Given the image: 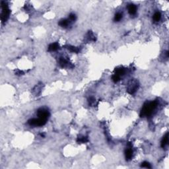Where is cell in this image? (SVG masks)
I'll return each mask as SVG.
<instances>
[{
	"instance_id": "1",
	"label": "cell",
	"mask_w": 169,
	"mask_h": 169,
	"mask_svg": "<svg viewBox=\"0 0 169 169\" xmlns=\"http://www.w3.org/2000/svg\"><path fill=\"white\" fill-rule=\"evenodd\" d=\"M157 102L156 101L146 102L141 109L140 116L141 117H149L150 116H151L155 109L157 108Z\"/></svg>"
},
{
	"instance_id": "2",
	"label": "cell",
	"mask_w": 169,
	"mask_h": 169,
	"mask_svg": "<svg viewBox=\"0 0 169 169\" xmlns=\"http://www.w3.org/2000/svg\"><path fill=\"white\" fill-rule=\"evenodd\" d=\"M1 20L3 23H4L8 19L9 16V9L8 7V5L5 1H1Z\"/></svg>"
},
{
	"instance_id": "3",
	"label": "cell",
	"mask_w": 169,
	"mask_h": 169,
	"mask_svg": "<svg viewBox=\"0 0 169 169\" xmlns=\"http://www.w3.org/2000/svg\"><path fill=\"white\" fill-rule=\"evenodd\" d=\"M138 87H139L138 81L137 80H135V79H133V80L130 81V83H129L127 91L129 94L133 95L136 92Z\"/></svg>"
},
{
	"instance_id": "4",
	"label": "cell",
	"mask_w": 169,
	"mask_h": 169,
	"mask_svg": "<svg viewBox=\"0 0 169 169\" xmlns=\"http://www.w3.org/2000/svg\"><path fill=\"white\" fill-rule=\"evenodd\" d=\"M47 120L42 119V118H33L29 120L28 121V124L31 126H42L45 125Z\"/></svg>"
},
{
	"instance_id": "5",
	"label": "cell",
	"mask_w": 169,
	"mask_h": 169,
	"mask_svg": "<svg viewBox=\"0 0 169 169\" xmlns=\"http://www.w3.org/2000/svg\"><path fill=\"white\" fill-rule=\"evenodd\" d=\"M37 115L40 118H42V119L46 120H47L48 119V118L50 116V112L49 111L46 109H40L38 110L37 111Z\"/></svg>"
},
{
	"instance_id": "6",
	"label": "cell",
	"mask_w": 169,
	"mask_h": 169,
	"mask_svg": "<svg viewBox=\"0 0 169 169\" xmlns=\"http://www.w3.org/2000/svg\"><path fill=\"white\" fill-rule=\"evenodd\" d=\"M128 13H130L131 15H135L137 12V7L134 4H130L128 5Z\"/></svg>"
},
{
	"instance_id": "7",
	"label": "cell",
	"mask_w": 169,
	"mask_h": 169,
	"mask_svg": "<svg viewBox=\"0 0 169 169\" xmlns=\"http://www.w3.org/2000/svg\"><path fill=\"white\" fill-rule=\"evenodd\" d=\"M60 65H61V67H69L70 62L64 58H60Z\"/></svg>"
},
{
	"instance_id": "8",
	"label": "cell",
	"mask_w": 169,
	"mask_h": 169,
	"mask_svg": "<svg viewBox=\"0 0 169 169\" xmlns=\"http://www.w3.org/2000/svg\"><path fill=\"white\" fill-rule=\"evenodd\" d=\"M168 143H169V133H167L161 141V147L163 148L165 147L168 145Z\"/></svg>"
},
{
	"instance_id": "9",
	"label": "cell",
	"mask_w": 169,
	"mask_h": 169,
	"mask_svg": "<svg viewBox=\"0 0 169 169\" xmlns=\"http://www.w3.org/2000/svg\"><path fill=\"white\" fill-rule=\"evenodd\" d=\"M125 156L127 160H130L133 156V151L131 148H128L125 151Z\"/></svg>"
},
{
	"instance_id": "10",
	"label": "cell",
	"mask_w": 169,
	"mask_h": 169,
	"mask_svg": "<svg viewBox=\"0 0 169 169\" xmlns=\"http://www.w3.org/2000/svg\"><path fill=\"white\" fill-rule=\"evenodd\" d=\"M58 48L59 44L57 43V42H55V43L51 44L48 46V51H50V52H54V51H56Z\"/></svg>"
},
{
	"instance_id": "11",
	"label": "cell",
	"mask_w": 169,
	"mask_h": 169,
	"mask_svg": "<svg viewBox=\"0 0 169 169\" xmlns=\"http://www.w3.org/2000/svg\"><path fill=\"white\" fill-rule=\"evenodd\" d=\"M86 39L87 40V41H95V36L94 35L93 32L89 31L88 33L87 34V35H86Z\"/></svg>"
},
{
	"instance_id": "12",
	"label": "cell",
	"mask_w": 169,
	"mask_h": 169,
	"mask_svg": "<svg viewBox=\"0 0 169 169\" xmlns=\"http://www.w3.org/2000/svg\"><path fill=\"white\" fill-rule=\"evenodd\" d=\"M70 24V20L69 19H61L59 22V25L63 28H66Z\"/></svg>"
},
{
	"instance_id": "13",
	"label": "cell",
	"mask_w": 169,
	"mask_h": 169,
	"mask_svg": "<svg viewBox=\"0 0 169 169\" xmlns=\"http://www.w3.org/2000/svg\"><path fill=\"white\" fill-rule=\"evenodd\" d=\"M114 72L115 75H118L120 77V76L123 75L125 73V70H124V68H122V67H118V68H116V69H115Z\"/></svg>"
},
{
	"instance_id": "14",
	"label": "cell",
	"mask_w": 169,
	"mask_h": 169,
	"mask_svg": "<svg viewBox=\"0 0 169 169\" xmlns=\"http://www.w3.org/2000/svg\"><path fill=\"white\" fill-rule=\"evenodd\" d=\"M66 47L70 52H74V53H78L80 51V48H79L78 47H75L73 46H66Z\"/></svg>"
},
{
	"instance_id": "15",
	"label": "cell",
	"mask_w": 169,
	"mask_h": 169,
	"mask_svg": "<svg viewBox=\"0 0 169 169\" xmlns=\"http://www.w3.org/2000/svg\"><path fill=\"white\" fill-rule=\"evenodd\" d=\"M88 141H89V140H88V137L84 136L78 137H77V142L79 143H87Z\"/></svg>"
},
{
	"instance_id": "16",
	"label": "cell",
	"mask_w": 169,
	"mask_h": 169,
	"mask_svg": "<svg viewBox=\"0 0 169 169\" xmlns=\"http://www.w3.org/2000/svg\"><path fill=\"white\" fill-rule=\"evenodd\" d=\"M160 18H161V14L159 12H156L155 13L154 15H153V21L155 22H158L160 20Z\"/></svg>"
},
{
	"instance_id": "17",
	"label": "cell",
	"mask_w": 169,
	"mask_h": 169,
	"mask_svg": "<svg viewBox=\"0 0 169 169\" xmlns=\"http://www.w3.org/2000/svg\"><path fill=\"white\" fill-rule=\"evenodd\" d=\"M122 14L120 13H116L114 16V20L115 22H119L120 20L122 19Z\"/></svg>"
},
{
	"instance_id": "18",
	"label": "cell",
	"mask_w": 169,
	"mask_h": 169,
	"mask_svg": "<svg viewBox=\"0 0 169 169\" xmlns=\"http://www.w3.org/2000/svg\"><path fill=\"white\" fill-rule=\"evenodd\" d=\"M141 167H142V168H146V169H151V165H150L148 162L145 161V162L141 163Z\"/></svg>"
},
{
	"instance_id": "19",
	"label": "cell",
	"mask_w": 169,
	"mask_h": 169,
	"mask_svg": "<svg viewBox=\"0 0 169 169\" xmlns=\"http://www.w3.org/2000/svg\"><path fill=\"white\" fill-rule=\"evenodd\" d=\"M112 79L114 83L118 82L120 80V77L118 75H114L112 77Z\"/></svg>"
},
{
	"instance_id": "20",
	"label": "cell",
	"mask_w": 169,
	"mask_h": 169,
	"mask_svg": "<svg viewBox=\"0 0 169 169\" xmlns=\"http://www.w3.org/2000/svg\"><path fill=\"white\" fill-rule=\"evenodd\" d=\"M69 20L72 21H75L76 20V16L73 13H71L69 16Z\"/></svg>"
},
{
	"instance_id": "21",
	"label": "cell",
	"mask_w": 169,
	"mask_h": 169,
	"mask_svg": "<svg viewBox=\"0 0 169 169\" xmlns=\"http://www.w3.org/2000/svg\"><path fill=\"white\" fill-rule=\"evenodd\" d=\"M89 105H91V106L93 105V104L95 103V99L93 97L89 98Z\"/></svg>"
},
{
	"instance_id": "22",
	"label": "cell",
	"mask_w": 169,
	"mask_h": 169,
	"mask_svg": "<svg viewBox=\"0 0 169 169\" xmlns=\"http://www.w3.org/2000/svg\"><path fill=\"white\" fill-rule=\"evenodd\" d=\"M15 73H16V75H22L24 74V72H23V71H21V70H17V72H16Z\"/></svg>"
}]
</instances>
